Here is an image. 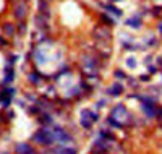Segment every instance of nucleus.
I'll return each instance as SVG.
<instances>
[{
	"label": "nucleus",
	"instance_id": "obj_1",
	"mask_svg": "<svg viewBox=\"0 0 162 154\" xmlns=\"http://www.w3.org/2000/svg\"><path fill=\"white\" fill-rule=\"evenodd\" d=\"M33 141L36 145H41V146H52L55 145V136H54V131L46 126L39 128L36 133L33 135Z\"/></svg>",
	"mask_w": 162,
	"mask_h": 154
},
{
	"label": "nucleus",
	"instance_id": "obj_2",
	"mask_svg": "<svg viewBox=\"0 0 162 154\" xmlns=\"http://www.w3.org/2000/svg\"><path fill=\"white\" fill-rule=\"evenodd\" d=\"M28 13H29L28 0H13V16L16 21H25Z\"/></svg>",
	"mask_w": 162,
	"mask_h": 154
},
{
	"label": "nucleus",
	"instance_id": "obj_3",
	"mask_svg": "<svg viewBox=\"0 0 162 154\" xmlns=\"http://www.w3.org/2000/svg\"><path fill=\"white\" fill-rule=\"evenodd\" d=\"M92 37L94 41H102V42H110L112 39V29L105 25H97L92 28Z\"/></svg>",
	"mask_w": 162,
	"mask_h": 154
},
{
	"label": "nucleus",
	"instance_id": "obj_4",
	"mask_svg": "<svg viewBox=\"0 0 162 154\" xmlns=\"http://www.w3.org/2000/svg\"><path fill=\"white\" fill-rule=\"evenodd\" d=\"M109 149H110V141H107L104 138L94 141V145L91 146L92 154H109Z\"/></svg>",
	"mask_w": 162,
	"mask_h": 154
},
{
	"label": "nucleus",
	"instance_id": "obj_5",
	"mask_svg": "<svg viewBox=\"0 0 162 154\" xmlns=\"http://www.w3.org/2000/svg\"><path fill=\"white\" fill-rule=\"evenodd\" d=\"M15 76H16V71H15V68H13V65L7 63L5 67H3V81H2V84L7 86L8 83H12V81L15 80Z\"/></svg>",
	"mask_w": 162,
	"mask_h": 154
},
{
	"label": "nucleus",
	"instance_id": "obj_6",
	"mask_svg": "<svg viewBox=\"0 0 162 154\" xmlns=\"http://www.w3.org/2000/svg\"><path fill=\"white\" fill-rule=\"evenodd\" d=\"M34 25H36V28L39 31H49V18L41 15V13H37L34 16Z\"/></svg>",
	"mask_w": 162,
	"mask_h": 154
},
{
	"label": "nucleus",
	"instance_id": "obj_7",
	"mask_svg": "<svg viewBox=\"0 0 162 154\" xmlns=\"http://www.w3.org/2000/svg\"><path fill=\"white\" fill-rule=\"evenodd\" d=\"M15 153L16 154H37L36 149L29 145V143H18L15 146Z\"/></svg>",
	"mask_w": 162,
	"mask_h": 154
},
{
	"label": "nucleus",
	"instance_id": "obj_8",
	"mask_svg": "<svg viewBox=\"0 0 162 154\" xmlns=\"http://www.w3.org/2000/svg\"><path fill=\"white\" fill-rule=\"evenodd\" d=\"M110 117L120 118V117H130V115H128V110H126L125 105H123V104H118V105H115V107L112 109V114H110Z\"/></svg>",
	"mask_w": 162,
	"mask_h": 154
},
{
	"label": "nucleus",
	"instance_id": "obj_9",
	"mask_svg": "<svg viewBox=\"0 0 162 154\" xmlns=\"http://www.w3.org/2000/svg\"><path fill=\"white\" fill-rule=\"evenodd\" d=\"M125 25L128 26V28H133V29H139L141 26H143V20H141V15H133L131 18H128L125 21Z\"/></svg>",
	"mask_w": 162,
	"mask_h": 154
},
{
	"label": "nucleus",
	"instance_id": "obj_10",
	"mask_svg": "<svg viewBox=\"0 0 162 154\" xmlns=\"http://www.w3.org/2000/svg\"><path fill=\"white\" fill-rule=\"evenodd\" d=\"M37 13L50 18V5L47 0H37Z\"/></svg>",
	"mask_w": 162,
	"mask_h": 154
},
{
	"label": "nucleus",
	"instance_id": "obj_11",
	"mask_svg": "<svg viewBox=\"0 0 162 154\" xmlns=\"http://www.w3.org/2000/svg\"><path fill=\"white\" fill-rule=\"evenodd\" d=\"M42 76H44L42 73H39V71L34 70V71H31V73L28 75V81H29L31 84H34V86H39V84L44 81V78H42Z\"/></svg>",
	"mask_w": 162,
	"mask_h": 154
},
{
	"label": "nucleus",
	"instance_id": "obj_12",
	"mask_svg": "<svg viewBox=\"0 0 162 154\" xmlns=\"http://www.w3.org/2000/svg\"><path fill=\"white\" fill-rule=\"evenodd\" d=\"M105 92H107L109 96H113V97H115V96L123 94V86L118 83V81H117V83H113L110 88H107V91H105Z\"/></svg>",
	"mask_w": 162,
	"mask_h": 154
},
{
	"label": "nucleus",
	"instance_id": "obj_13",
	"mask_svg": "<svg viewBox=\"0 0 162 154\" xmlns=\"http://www.w3.org/2000/svg\"><path fill=\"white\" fill-rule=\"evenodd\" d=\"M2 33L5 34V36L12 37L16 34V25H13V23H3L2 25Z\"/></svg>",
	"mask_w": 162,
	"mask_h": 154
},
{
	"label": "nucleus",
	"instance_id": "obj_14",
	"mask_svg": "<svg viewBox=\"0 0 162 154\" xmlns=\"http://www.w3.org/2000/svg\"><path fill=\"white\" fill-rule=\"evenodd\" d=\"M10 102H12V96H10L8 92L5 91V88H3V89L0 91V105H2L3 109H8Z\"/></svg>",
	"mask_w": 162,
	"mask_h": 154
},
{
	"label": "nucleus",
	"instance_id": "obj_15",
	"mask_svg": "<svg viewBox=\"0 0 162 154\" xmlns=\"http://www.w3.org/2000/svg\"><path fill=\"white\" fill-rule=\"evenodd\" d=\"M101 5L105 8V12H109V13H112L113 16H122L123 15V12L120 8H117V7H113L112 3H104V2H101Z\"/></svg>",
	"mask_w": 162,
	"mask_h": 154
},
{
	"label": "nucleus",
	"instance_id": "obj_16",
	"mask_svg": "<svg viewBox=\"0 0 162 154\" xmlns=\"http://www.w3.org/2000/svg\"><path fill=\"white\" fill-rule=\"evenodd\" d=\"M37 122H39L42 126H47V125H50L54 120H52V117H50L49 112H41L39 117H37Z\"/></svg>",
	"mask_w": 162,
	"mask_h": 154
},
{
	"label": "nucleus",
	"instance_id": "obj_17",
	"mask_svg": "<svg viewBox=\"0 0 162 154\" xmlns=\"http://www.w3.org/2000/svg\"><path fill=\"white\" fill-rule=\"evenodd\" d=\"M99 18H101L102 25L109 26V28H112V26H115V20H113V18H110V16L107 15V13H101V15H99Z\"/></svg>",
	"mask_w": 162,
	"mask_h": 154
},
{
	"label": "nucleus",
	"instance_id": "obj_18",
	"mask_svg": "<svg viewBox=\"0 0 162 154\" xmlns=\"http://www.w3.org/2000/svg\"><path fill=\"white\" fill-rule=\"evenodd\" d=\"M101 138L107 139V141H115V135L112 133V130H110V128L101 130Z\"/></svg>",
	"mask_w": 162,
	"mask_h": 154
},
{
	"label": "nucleus",
	"instance_id": "obj_19",
	"mask_svg": "<svg viewBox=\"0 0 162 154\" xmlns=\"http://www.w3.org/2000/svg\"><path fill=\"white\" fill-rule=\"evenodd\" d=\"M80 123H81V126H83L84 130H91V128H92V123H94V122H92L89 117H86V115H81Z\"/></svg>",
	"mask_w": 162,
	"mask_h": 154
},
{
	"label": "nucleus",
	"instance_id": "obj_20",
	"mask_svg": "<svg viewBox=\"0 0 162 154\" xmlns=\"http://www.w3.org/2000/svg\"><path fill=\"white\" fill-rule=\"evenodd\" d=\"M26 112H28V114H31V115H39V114H41V107L36 104V102H34L33 105L26 107Z\"/></svg>",
	"mask_w": 162,
	"mask_h": 154
},
{
	"label": "nucleus",
	"instance_id": "obj_21",
	"mask_svg": "<svg viewBox=\"0 0 162 154\" xmlns=\"http://www.w3.org/2000/svg\"><path fill=\"white\" fill-rule=\"evenodd\" d=\"M58 154H78L76 148H68V146H60V153Z\"/></svg>",
	"mask_w": 162,
	"mask_h": 154
},
{
	"label": "nucleus",
	"instance_id": "obj_22",
	"mask_svg": "<svg viewBox=\"0 0 162 154\" xmlns=\"http://www.w3.org/2000/svg\"><path fill=\"white\" fill-rule=\"evenodd\" d=\"M107 123H109V125H112V126H115V128H123V123L118 122V120H115L113 117H107Z\"/></svg>",
	"mask_w": 162,
	"mask_h": 154
},
{
	"label": "nucleus",
	"instance_id": "obj_23",
	"mask_svg": "<svg viewBox=\"0 0 162 154\" xmlns=\"http://www.w3.org/2000/svg\"><path fill=\"white\" fill-rule=\"evenodd\" d=\"M113 76H115L117 80H126V78H128L123 70H115V71H113Z\"/></svg>",
	"mask_w": 162,
	"mask_h": 154
},
{
	"label": "nucleus",
	"instance_id": "obj_24",
	"mask_svg": "<svg viewBox=\"0 0 162 154\" xmlns=\"http://www.w3.org/2000/svg\"><path fill=\"white\" fill-rule=\"evenodd\" d=\"M16 33L18 34H25L26 33V23L25 21H20L18 25H16Z\"/></svg>",
	"mask_w": 162,
	"mask_h": 154
},
{
	"label": "nucleus",
	"instance_id": "obj_25",
	"mask_svg": "<svg viewBox=\"0 0 162 154\" xmlns=\"http://www.w3.org/2000/svg\"><path fill=\"white\" fill-rule=\"evenodd\" d=\"M70 71H71V68L68 65H62L60 70H58V75H65V73H70Z\"/></svg>",
	"mask_w": 162,
	"mask_h": 154
},
{
	"label": "nucleus",
	"instance_id": "obj_26",
	"mask_svg": "<svg viewBox=\"0 0 162 154\" xmlns=\"http://www.w3.org/2000/svg\"><path fill=\"white\" fill-rule=\"evenodd\" d=\"M16 60H18V55H15V54H12V55H8V59H7V63L13 65V63H16Z\"/></svg>",
	"mask_w": 162,
	"mask_h": 154
},
{
	"label": "nucleus",
	"instance_id": "obj_27",
	"mask_svg": "<svg viewBox=\"0 0 162 154\" xmlns=\"http://www.w3.org/2000/svg\"><path fill=\"white\" fill-rule=\"evenodd\" d=\"M146 42V46H157V39L156 37H149L147 41H144Z\"/></svg>",
	"mask_w": 162,
	"mask_h": 154
},
{
	"label": "nucleus",
	"instance_id": "obj_28",
	"mask_svg": "<svg viewBox=\"0 0 162 154\" xmlns=\"http://www.w3.org/2000/svg\"><path fill=\"white\" fill-rule=\"evenodd\" d=\"M157 70H159V68H157L156 65H153V63H149V65H147V71H149L151 75H153V73H156Z\"/></svg>",
	"mask_w": 162,
	"mask_h": 154
},
{
	"label": "nucleus",
	"instance_id": "obj_29",
	"mask_svg": "<svg viewBox=\"0 0 162 154\" xmlns=\"http://www.w3.org/2000/svg\"><path fill=\"white\" fill-rule=\"evenodd\" d=\"M153 15H154V16H162V8H161V7L153 8Z\"/></svg>",
	"mask_w": 162,
	"mask_h": 154
},
{
	"label": "nucleus",
	"instance_id": "obj_30",
	"mask_svg": "<svg viewBox=\"0 0 162 154\" xmlns=\"http://www.w3.org/2000/svg\"><path fill=\"white\" fill-rule=\"evenodd\" d=\"M126 63H128V67H131V68H135V67H136V60H135V59H131V57H130V59L126 60Z\"/></svg>",
	"mask_w": 162,
	"mask_h": 154
},
{
	"label": "nucleus",
	"instance_id": "obj_31",
	"mask_svg": "<svg viewBox=\"0 0 162 154\" xmlns=\"http://www.w3.org/2000/svg\"><path fill=\"white\" fill-rule=\"evenodd\" d=\"M3 88H5V86H3ZM5 91H7V92H8V94H10V96H12V97H13V96H15V94H16V89H13V88H5Z\"/></svg>",
	"mask_w": 162,
	"mask_h": 154
},
{
	"label": "nucleus",
	"instance_id": "obj_32",
	"mask_svg": "<svg viewBox=\"0 0 162 154\" xmlns=\"http://www.w3.org/2000/svg\"><path fill=\"white\" fill-rule=\"evenodd\" d=\"M149 75H141V76H139V81H141V83H144V81H149Z\"/></svg>",
	"mask_w": 162,
	"mask_h": 154
},
{
	"label": "nucleus",
	"instance_id": "obj_33",
	"mask_svg": "<svg viewBox=\"0 0 162 154\" xmlns=\"http://www.w3.org/2000/svg\"><path fill=\"white\" fill-rule=\"evenodd\" d=\"M0 46H8V41H7L3 36H0Z\"/></svg>",
	"mask_w": 162,
	"mask_h": 154
},
{
	"label": "nucleus",
	"instance_id": "obj_34",
	"mask_svg": "<svg viewBox=\"0 0 162 154\" xmlns=\"http://www.w3.org/2000/svg\"><path fill=\"white\" fill-rule=\"evenodd\" d=\"M13 117H15V114H13V110H8V112H7V118H8V120H12Z\"/></svg>",
	"mask_w": 162,
	"mask_h": 154
},
{
	"label": "nucleus",
	"instance_id": "obj_35",
	"mask_svg": "<svg viewBox=\"0 0 162 154\" xmlns=\"http://www.w3.org/2000/svg\"><path fill=\"white\" fill-rule=\"evenodd\" d=\"M157 68L162 70V59H157Z\"/></svg>",
	"mask_w": 162,
	"mask_h": 154
},
{
	"label": "nucleus",
	"instance_id": "obj_36",
	"mask_svg": "<svg viewBox=\"0 0 162 154\" xmlns=\"http://www.w3.org/2000/svg\"><path fill=\"white\" fill-rule=\"evenodd\" d=\"M104 105H105V101H99L97 102V107H104Z\"/></svg>",
	"mask_w": 162,
	"mask_h": 154
},
{
	"label": "nucleus",
	"instance_id": "obj_37",
	"mask_svg": "<svg viewBox=\"0 0 162 154\" xmlns=\"http://www.w3.org/2000/svg\"><path fill=\"white\" fill-rule=\"evenodd\" d=\"M130 81V86H136V80H128Z\"/></svg>",
	"mask_w": 162,
	"mask_h": 154
},
{
	"label": "nucleus",
	"instance_id": "obj_38",
	"mask_svg": "<svg viewBox=\"0 0 162 154\" xmlns=\"http://www.w3.org/2000/svg\"><path fill=\"white\" fill-rule=\"evenodd\" d=\"M157 31H159V33L162 34V21L159 23V25H157Z\"/></svg>",
	"mask_w": 162,
	"mask_h": 154
},
{
	"label": "nucleus",
	"instance_id": "obj_39",
	"mask_svg": "<svg viewBox=\"0 0 162 154\" xmlns=\"http://www.w3.org/2000/svg\"><path fill=\"white\" fill-rule=\"evenodd\" d=\"M109 2H120V0H109Z\"/></svg>",
	"mask_w": 162,
	"mask_h": 154
},
{
	"label": "nucleus",
	"instance_id": "obj_40",
	"mask_svg": "<svg viewBox=\"0 0 162 154\" xmlns=\"http://www.w3.org/2000/svg\"><path fill=\"white\" fill-rule=\"evenodd\" d=\"M0 126H2V117H0Z\"/></svg>",
	"mask_w": 162,
	"mask_h": 154
},
{
	"label": "nucleus",
	"instance_id": "obj_41",
	"mask_svg": "<svg viewBox=\"0 0 162 154\" xmlns=\"http://www.w3.org/2000/svg\"><path fill=\"white\" fill-rule=\"evenodd\" d=\"M159 122H161V125H162V118H159Z\"/></svg>",
	"mask_w": 162,
	"mask_h": 154
},
{
	"label": "nucleus",
	"instance_id": "obj_42",
	"mask_svg": "<svg viewBox=\"0 0 162 154\" xmlns=\"http://www.w3.org/2000/svg\"><path fill=\"white\" fill-rule=\"evenodd\" d=\"M2 154H8V153H2Z\"/></svg>",
	"mask_w": 162,
	"mask_h": 154
},
{
	"label": "nucleus",
	"instance_id": "obj_43",
	"mask_svg": "<svg viewBox=\"0 0 162 154\" xmlns=\"http://www.w3.org/2000/svg\"><path fill=\"white\" fill-rule=\"evenodd\" d=\"M47 2H50V0H47Z\"/></svg>",
	"mask_w": 162,
	"mask_h": 154
}]
</instances>
